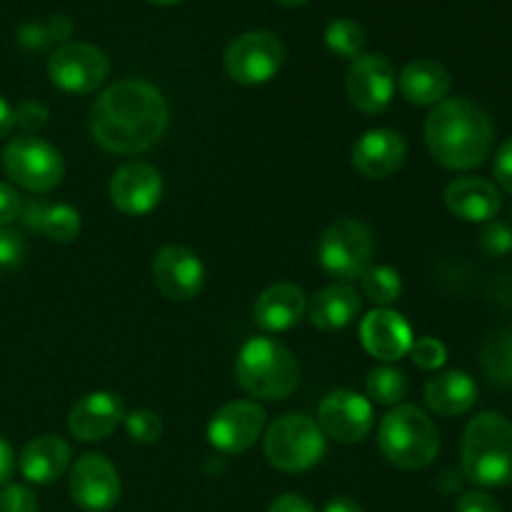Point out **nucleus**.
I'll use <instances>...</instances> for the list:
<instances>
[{"mask_svg":"<svg viewBox=\"0 0 512 512\" xmlns=\"http://www.w3.org/2000/svg\"><path fill=\"white\" fill-rule=\"evenodd\" d=\"M170 110L153 83L115 80L90 108V135L108 153L138 155L165 135Z\"/></svg>","mask_w":512,"mask_h":512,"instance_id":"f257e3e1","label":"nucleus"},{"mask_svg":"<svg viewBox=\"0 0 512 512\" xmlns=\"http://www.w3.org/2000/svg\"><path fill=\"white\" fill-rule=\"evenodd\" d=\"M495 125L473 98H445L425 120V145L448 170L480 168L493 153Z\"/></svg>","mask_w":512,"mask_h":512,"instance_id":"f03ea898","label":"nucleus"},{"mask_svg":"<svg viewBox=\"0 0 512 512\" xmlns=\"http://www.w3.org/2000/svg\"><path fill=\"white\" fill-rule=\"evenodd\" d=\"M460 470L480 488L512 485V423L505 415L488 410L470 420L460 440Z\"/></svg>","mask_w":512,"mask_h":512,"instance_id":"7ed1b4c3","label":"nucleus"},{"mask_svg":"<svg viewBox=\"0 0 512 512\" xmlns=\"http://www.w3.org/2000/svg\"><path fill=\"white\" fill-rule=\"evenodd\" d=\"M235 380L250 398L280 403L298 390L300 365L283 343L260 335L240 348L235 360Z\"/></svg>","mask_w":512,"mask_h":512,"instance_id":"20e7f679","label":"nucleus"},{"mask_svg":"<svg viewBox=\"0 0 512 512\" xmlns=\"http://www.w3.org/2000/svg\"><path fill=\"white\" fill-rule=\"evenodd\" d=\"M380 453L400 470H425L440 453V433L433 418L415 405H395L378 428Z\"/></svg>","mask_w":512,"mask_h":512,"instance_id":"39448f33","label":"nucleus"},{"mask_svg":"<svg viewBox=\"0 0 512 512\" xmlns=\"http://www.w3.org/2000/svg\"><path fill=\"white\" fill-rule=\"evenodd\" d=\"M263 450L275 470L305 473L323 460L328 443L318 420L305 413H288L265 428Z\"/></svg>","mask_w":512,"mask_h":512,"instance_id":"423d86ee","label":"nucleus"},{"mask_svg":"<svg viewBox=\"0 0 512 512\" xmlns=\"http://www.w3.org/2000/svg\"><path fill=\"white\" fill-rule=\"evenodd\" d=\"M375 238L358 218H340L323 230L318 243L320 268L340 283H353L373 265Z\"/></svg>","mask_w":512,"mask_h":512,"instance_id":"0eeeda50","label":"nucleus"},{"mask_svg":"<svg viewBox=\"0 0 512 512\" xmlns=\"http://www.w3.org/2000/svg\"><path fill=\"white\" fill-rule=\"evenodd\" d=\"M3 170L28 193H50L65 178V160L55 145L35 135H18L3 150Z\"/></svg>","mask_w":512,"mask_h":512,"instance_id":"6e6552de","label":"nucleus"},{"mask_svg":"<svg viewBox=\"0 0 512 512\" xmlns=\"http://www.w3.org/2000/svg\"><path fill=\"white\" fill-rule=\"evenodd\" d=\"M108 73V55L93 43L70 40V43L58 45L48 58L50 83L63 90V93H93L108 80Z\"/></svg>","mask_w":512,"mask_h":512,"instance_id":"1a4fd4ad","label":"nucleus"},{"mask_svg":"<svg viewBox=\"0 0 512 512\" xmlns=\"http://www.w3.org/2000/svg\"><path fill=\"white\" fill-rule=\"evenodd\" d=\"M285 48L270 30H248L225 50V70L240 85H263L283 68Z\"/></svg>","mask_w":512,"mask_h":512,"instance_id":"9d476101","label":"nucleus"},{"mask_svg":"<svg viewBox=\"0 0 512 512\" xmlns=\"http://www.w3.org/2000/svg\"><path fill=\"white\" fill-rule=\"evenodd\" d=\"M265 410L255 400L225 403L208 423V443L223 455L248 453L265 433Z\"/></svg>","mask_w":512,"mask_h":512,"instance_id":"9b49d317","label":"nucleus"},{"mask_svg":"<svg viewBox=\"0 0 512 512\" xmlns=\"http://www.w3.org/2000/svg\"><path fill=\"white\" fill-rule=\"evenodd\" d=\"M395 88H398L395 68L385 55L363 53L350 63L345 90H348L350 103L360 113L378 115L388 110V105L393 103Z\"/></svg>","mask_w":512,"mask_h":512,"instance_id":"f8f14e48","label":"nucleus"},{"mask_svg":"<svg viewBox=\"0 0 512 512\" xmlns=\"http://www.w3.org/2000/svg\"><path fill=\"white\" fill-rule=\"evenodd\" d=\"M318 425L325 438L343 445L363 443L373 430V403L355 390H335L318 405Z\"/></svg>","mask_w":512,"mask_h":512,"instance_id":"ddd939ff","label":"nucleus"},{"mask_svg":"<svg viewBox=\"0 0 512 512\" xmlns=\"http://www.w3.org/2000/svg\"><path fill=\"white\" fill-rule=\"evenodd\" d=\"M70 498L85 512H108L120 500V475L105 455L88 453L70 468Z\"/></svg>","mask_w":512,"mask_h":512,"instance_id":"4468645a","label":"nucleus"},{"mask_svg":"<svg viewBox=\"0 0 512 512\" xmlns=\"http://www.w3.org/2000/svg\"><path fill=\"white\" fill-rule=\"evenodd\" d=\"M108 193L110 203L120 213L140 218V215H148L150 210L158 208L160 198H163V175L155 165L133 160V163H125L115 170Z\"/></svg>","mask_w":512,"mask_h":512,"instance_id":"2eb2a0df","label":"nucleus"},{"mask_svg":"<svg viewBox=\"0 0 512 512\" xmlns=\"http://www.w3.org/2000/svg\"><path fill=\"white\" fill-rule=\"evenodd\" d=\"M153 283L175 303L198 298L205 285V268L198 255L185 245H165L153 258Z\"/></svg>","mask_w":512,"mask_h":512,"instance_id":"dca6fc26","label":"nucleus"},{"mask_svg":"<svg viewBox=\"0 0 512 512\" xmlns=\"http://www.w3.org/2000/svg\"><path fill=\"white\" fill-rule=\"evenodd\" d=\"M408 158V143L403 133L393 128L365 130L353 145L350 163L365 180H383L398 173Z\"/></svg>","mask_w":512,"mask_h":512,"instance_id":"f3484780","label":"nucleus"},{"mask_svg":"<svg viewBox=\"0 0 512 512\" xmlns=\"http://www.w3.org/2000/svg\"><path fill=\"white\" fill-rule=\"evenodd\" d=\"M360 343L375 360L398 363L410 353L415 338L410 323L398 310L375 308L360 323Z\"/></svg>","mask_w":512,"mask_h":512,"instance_id":"a211bd4d","label":"nucleus"},{"mask_svg":"<svg viewBox=\"0 0 512 512\" xmlns=\"http://www.w3.org/2000/svg\"><path fill=\"white\" fill-rule=\"evenodd\" d=\"M123 418L125 408L120 395L98 390L73 403L68 413V430L80 443H100L118 430Z\"/></svg>","mask_w":512,"mask_h":512,"instance_id":"6ab92c4d","label":"nucleus"},{"mask_svg":"<svg viewBox=\"0 0 512 512\" xmlns=\"http://www.w3.org/2000/svg\"><path fill=\"white\" fill-rule=\"evenodd\" d=\"M445 208L465 223H490L503 208V195L490 180L463 175L445 188Z\"/></svg>","mask_w":512,"mask_h":512,"instance_id":"aec40b11","label":"nucleus"},{"mask_svg":"<svg viewBox=\"0 0 512 512\" xmlns=\"http://www.w3.org/2000/svg\"><path fill=\"white\" fill-rule=\"evenodd\" d=\"M308 313V295L295 283H273L255 300L253 320L265 333H285Z\"/></svg>","mask_w":512,"mask_h":512,"instance_id":"412c9836","label":"nucleus"},{"mask_svg":"<svg viewBox=\"0 0 512 512\" xmlns=\"http://www.w3.org/2000/svg\"><path fill=\"white\" fill-rule=\"evenodd\" d=\"M70 445L60 435H38L20 450L18 468L28 483L53 485L68 473Z\"/></svg>","mask_w":512,"mask_h":512,"instance_id":"4be33fe9","label":"nucleus"},{"mask_svg":"<svg viewBox=\"0 0 512 512\" xmlns=\"http://www.w3.org/2000/svg\"><path fill=\"white\" fill-rule=\"evenodd\" d=\"M450 85V70L443 63L433 58H415L400 70L398 75V90L410 105H438L448 98Z\"/></svg>","mask_w":512,"mask_h":512,"instance_id":"5701e85b","label":"nucleus"},{"mask_svg":"<svg viewBox=\"0 0 512 512\" xmlns=\"http://www.w3.org/2000/svg\"><path fill=\"white\" fill-rule=\"evenodd\" d=\"M478 403V383L463 370H443L425 385V405L440 418H460Z\"/></svg>","mask_w":512,"mask_h":512,"instance_id":"b1692460","label":"nucleus"},{"mask_svg":"<svg viewBox=\"0 0 512 512\" xmlns=\"http://www.w3.org/2000/svg\"><path fill=\"white\" fill-rule=\"evenodd\" d=\"M360 313V295L358 290L350 288L348 283L325 285L323 290L308 300L310 323L323 333H335L343 330L358 318Z\"/></svg>","mask_w":512,"mask_h":512,"instance_id":"393cba45","label":"nucleus"},{"mask_svg":"<svg viewBox=\"0 0 512 512\" xmlns=\"http://www.w3.org/2000/svg\"><path fill=\"white\" fill-rule=\"evenodd\" d=\"M483 370L488 373L490 383L500 388L512 385V325L488 338L483 348Z\"/></svg>","mask_w":512,"mask_h":512,"instance_id":"a878e982","label":"nucleus"},{"mask_svg":"<svg viewBox=\"0 0 512 512\" xmlns=\"http://www.w3.org/2000/svg\"><path fill=\"white\" fill-rule=\"evenodd\" d=\"M360 290L378 308H390L403 295V278L390 265H370L360 275Z\"/></svg>","mask_w":512,"mask_h":512,"instance_id":"bb28decb","label":"nucleus"},{"mask_svg":"<svg viewBox=\"0 0 512 512\" xmlns=\"http://www.w3.org/2000/svg\"><path fill=\"white\" fill-rule=\"evenodd\" d=\"M365 388H368V400L375 405H400L403 398L408 395V378L400 368L393 365H378L368 373L365 380Z\"/></svg>","mask_w":512,"mask_h":512,"instance_id":"cd10ccee","label":"nucleus"},{"mask_svg":"<svg viewBox=\"0 0 512 512\" xmlns=\"http://www.w3.org/2000/svg\"><path fill=\"white\" fill-rule=\"evenodd\" d=\"M365 43H368V35H365V28L358 20L338 18L325 28V45H328L330 53L340 55V58H360Z\"/></svg>","mask_w":512,"mask_h":512,"instance_id":"c85d7f7f","label":"nucleus"},{"mask_svg":"<svg viewBox=\"0 0 512 512\" xmlns=\"http://www.w3.org/2000/svg\"><path fill=\"white\" fill-rule=\"evenodd\" d=\"M40 233L55 243H73L80 235V213L73 205L55 203L48 205L40 220Z\"/></svg>","mask_w":512,"mask_h":512,"instance_id":"c756f323","label":"nucleus"},{"mask_svg":"<svg viewBox=\"0 0 512 512\" xmlns=\"http://www.w3.org/2000/svg\"><path fill=\"white\" fill-rule=\"evenodd\" d=\"M123 425H125V433H128V438L133 440V443L153 445L158 443L160 435H163V420H160L153 410H145V408L125 413Z\"/></svg>","mask_w":512,"mask_h":512,"instance_id":"7c9ffc66","label":"nucleus"},{"mask_svg":"<svg viewBox=\"0 0 512 512\" xmlns=\"http://www.w3.org/2000/svg\"><path fill=\"white\" fill-rule=\"evenodd\" d=\"M478 245L490 258H505V255L512 253V228L505 223H498V220H490L480 230Z\"/></svg>","mask_w":512,"mask_h":512,"instance_id":"2f4dec72","label":"nucleus"},{"mask_svg":"<svg viewBox=\"0 0 512 512\" xmlns=\"http://www.w3.org/2000/svg\"><path fill=\"white\" fill-rule=\"evenodd\" d=\"M408 355L420 370H440L448 360V348L438 338H418Z\"/></svg>","mask_w":512,"mask_h":512,"instance_id":"473e14b6","label":"nucleus"},{"mask_svg":"<svg viewBox=\"0 0 512 512\" xmlns=\"http://www.w3.org/2000/svg\"><path fill=\"white\" fill-rule=\"evenodd\" d=\"M0 512H38V498L28 485L8 483L0 490Z\"/></svg>","mask_w":512,"mask_h":512,"instance_id":"72a5a7b5","label":"nucleus"},{"mask_svg":"<svg viewBox=\"0 0 512 512\" xmlns=\"http://www.w3.org/2000/svg\"><path fill=\"white\" fill-rule=\"evenodd\" d=\"M25 243L15 230L0 228V275H8L23 263Z\"/></svg>","mask_w":512,"mask_h":512,"instance_id":"f704fd0d","label":"nucleus"},{"mask_svg":"<svg viewBox=\"0 0 512 512\" xmlns=\"http://www.w3.org/2000/svg\"><path fill=\"white\" fill-rule=\"evenodd\" d=\"M50 120V110L48 105H43L40 100H25V103H20L18 108H13V123L18 125V128L28 130L30 133H35V130L45 128Z\"/></svg>","mask_w":512,"mask_h":512,"instance_id":"c9c22d12","label":"nucleus"},{"mask_svg":"<svg viewBox=\"0 0 512 512\" xmlns=\"http://www.w3.org/2000/svg\"><path fill=\"white\" fill-rule=\"evenodd\" d=\"M20 210H23V198L15 190V185L0 183V228H8L10 223L20 218Z\"/></svg>","mask_w":512,"mask_h":512,"instance_id":"e433bc0d","label":"nucleus"},{"mask_svg":"<svg viewBox=\"0 0 512 512\" xmlns=\"http://www.w3.org/2000/svg\"><path fill=\"white\" fill-rule=\"evenodd\" d=\"M493 173L500 188L512 195V138H508L503 145H500L498 155H495Z\"/></svg>","mask_w":512,"mask_h":512,"instance_id":"4c0bfd02","label":"nucleus"},{"mask_svg":"<svg viewBox=\"0 0 512 512\" xmlns=\"http://www.w3.org/2000/svg\"><path fill=\"white\" fill-rule=\"evenodd\" d=\"M455 512H503V508L488 493H465L455 505Z\"/></svg>","mask_w":512,"mask_h":512,"instance_id":"58836bf2","label":"nucleus"},{"mask_svg":"<svg viewBox=\"0 0 512 512\" xmlns=\"http://www.w3.org/2000/svg\"><path fill=\"white\" fill-rule=\"evenodd\" d=\"M268 512H315V508L310 505V500L303 498V495L285 493L270 503Z\"/></svg>","mask_w":512,"mask_h":512,"instance_id":"ea45409f","label":"nucleus"},{"mask_svg":"<svg viewBox=\"0 0 512 512\" xmlns=\"http://www.w3.org/2000/svg\"><path fill=\"white\" fill-rule=\"evenodd\" d=\"M45 28H48V38L50 43H70V35H73V20L68 18V15L58 13L53 15V18L45 23Z\"/></svg>","mask_w":512,"mask_h":512,"instance_id":"a19ab883","label":"nucleus"},{"mask_svg":"<svg viewBox=\"0 0 512 512\" xmlns=\"http://www.w3.org/2000/svg\"><path fill=\"white\" fill-rule=\"evenodd\" d=\"M20 43H23L25 48H30V50L45 48V45L50 43L48 28H45V25H40V23L23 25V28H20Z\"/></svg>","mask_w":512,"mask_h":512,"instance_id":"79ce46f5","label":"nucleus"},{"mask_svg":"<svg viewBox=\"0 0 512 512\" xmlns=\"http://www.w3.org/2000/svg\"><path fill=\"white\" fill-rule=\"evenodd\" d=\"M13 470H15L13 450H10V445L0 438V488H3V485H8Z\"/></svg>","mask_w":512,"mask_h":512,"instance_id":"37998d69","label":"nucleus"},{"mask_svg":"<svg viewBox=\"0 0 512 512\" xmlns=\"http://www.w3.org/2000/svg\"><path fill=\"white\" fill-rule=\"evenodd\" d=\"M15 128L13 123V108L8 105V100L0 98V140L8 138L10 130Z\"/></svg>","mask_w":512,"mask_h":512,"instance_id":"c03bdc74","label":"nucleus"},{"mask_svg":"<svg viewBox=\"0 0 512 512\" xmlns=\"http://www.w3.org/2000/svg\"><path fill=\"white\" fill-rule=\"evenodd\" d=\"M323 512H363V508H360V505L355 503V500L338 495V498L328 500V505H325Z\"/></svg>","mask_w":512,"mask_h":512,"instance_id":"a18cd8bd","label":"nucleus"},{"mask_svg":"<svg viewBox=\"0 0 512 512\" xmlns=\"http://www.w3.org/2000/svg\"><path fill=\"white\" fill-rule=\"evenodd\" d=\"M280 5H288V8H298V5H305L310 3V0H278Z\"/></svg>","mask_w":512,"mask_h":512,"instance_id":"49530a36","label":"nucleus"},{"mask_svg":"<svg viewBox=\"0 0 512 512\" xmlns=\"http://www.w3.org/2000/svg\"><path fill=\"white\" fill-rule=\"evenodd\" d=\"M155 5H170V3H180V0H150Z\"/></svg>","mask_w":512,"mask_h":512,"instance_id":"de8ad7c7","label":"nucleus"}]
</instances>
